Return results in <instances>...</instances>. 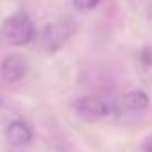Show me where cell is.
<instances>
[{"instance_id":"1","label":"cell","mask_w":152,"mask_h":152,"mask_svg":"<svg viewBox=\"0 0 152 152\" xmlns=\"http://www.w3.org/2000/svg\"><path fill=\"white\" fill-rule=\"evenodd\" d=\"M2 36L13 47H23L34 39V23L23 11H16L2 23Z\"/></svg>"},{"instance_id":"2","label":"cell","mask_w":152,"mask_h":152,"mask_svg":"<svg viewBox=\"0 0 152 152\" xmlns=\"http://www.w3.org/2000/svg\"><path fill=\"white\" fill-rule=\"evenodd\" d=\"M77 25H75L73 20L66 18V20H57L50 25H47L45 32H43V48L48 54L57 52L68 39L70 36L75 32Z\"/></svg>"},{"instance_id":"3","label":"cell","mask_w":152,"mask_h":152,"mask_svg":"<svg viewBox=\"0 0 152 152\" xmlns=\"http://www.w3.org/2000/svg\"><path fill=\"white\" fill-rule=\"evenodd\" d=\"M75 109L84 118H107L120 113L115 100H106L100 97H84L75 102Z\"/></svg>"},{"instance_id":"4","label":"cell","mask_w":152,"mask_h":152,"mask_svg":"<svg viewBox=\"0 0 152 152\" xmlns=\"http://www.w3.org/2000/svg\"><path fill=\"white\" fill-rule=\"evenodd\" d=\"M27 72V63L20 54H11L2 61L0 66V73L6 83H16L20 81Z\"/></svg>"},{"instance_id":"5","label":"cell","mask_w":152,"mask_h":152,"mask_svg":"<svg viewBox=\"0 0 152 152\" xmlns=\"http://www.w3.org/2000/svg\"><path fill=\"white\" fill-rule=\"evenodd\" d=\"M7 141L15 147H23L27 143H31L32 140V129L29 124H25L23 120H15L7 125Z\"/></svg>"},{"instance_id":"6","label":"cell","mask_w":152,"mask_h":152,"mask_svg":"<svg viewBox=\"0 0 152 152\" xmlns=\"http://www.w3.org/2000/svg\"><path fill=\"white\" fill-rule=\"evenodd\" d=\"M124 106H125L129 111H134V113L145 111L147 106H148V97H147V93H143V91H140V90L129 91V93L124 97Z\"/></svg>"},{"instance_id":"7","label":"cell","mask_w":152,"mask_h":152,"mask_svg":"<svg viewBox=\"0 0 152 152\" xmlns=\"http://www.w3.org/2000/svg\"><path fill=\"white\" fill-rule=\"evenodd\" d=\"M99 2L100 0H73V6L77 9H81V11H90L93 7H97Z\"/></svg>"},{"instance_id":"8","label":"cell","mask_w":152,"mask_h":152,"mask_svg":"<svg viewBox=\"0 0 152 152\" xmlns=\"http://www.w3.org/2000/svg\"><path fill=\"white\" fill-rule=\"evenodd\" d=\"M150 152H152V150H150Z\"/></svg>"}]
</instances>
